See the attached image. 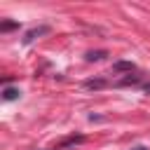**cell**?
I'll use <instances>...</instances> for the list:
<instances>
[{
    "label": "cell",
    "mask_w": 150,
    "mask_h": 150,
    "mask_svg": "<svg viewBox=\"0 0 150 150\" xmlns=\"http://www.w3.org/2000/svg\"><path fill=\"white\" fill-rule=\"evenodd\" d=\"M112 70H115V73H129V75H131V73L136 70V66H134L131 61H117V63H112Z\"/></svg>",
    "instance_id": "2"
},
{
    "label": "cell",
    "mask_w": 150,
    "mask_h": 150,
    "mask_svg": "<svg viewBox=\"0 0 150 150\" xmlns=\"http://www.w3.org/2000/svg\"><path fill=\"white\" fill-rule=\"evenodd\" d=\"M138 82H141V75H127L124 80L115 82V87H127V84H138Z\"/></svg>",
    "instance_id": "3"
},
{
    "label": "cell",
    "mask_w": 150,
    "mask_h": 150,
    "mask_svg": "<svg viewBox=\"0 0 150 150\" xmlns=\"http://www.w3.org/2000/svg\"><path fill=\"white\" fill-rule=\"evenodd\" d=\"M16 26H19V23H14V21H5V23L0 26V30L5 33V30H12V28H16Z\"/></svg>",
    "instance_id": "7"
},
{
    "label": "cell",
    "mask_w": 150,
    "mask_h": 150,
    "mask_svg": "<svg viewBox=\"0 0 150 150\" xmlns=\"http://www.w3.org/2000/svg\"><path fill=\"white\" fill-rule=\"evenodd\" d=\"M2 98H5V101H14V98H19V89H14V87H5V89H2Z\"/></svg>",
    "instance_id": "4"
},
{
    "label": "cell",
    "mask_w": 150,
    "mask_h": 150,
    "mask_svg": "<svg viewBox=\"0 0 150 150\" xmlns=\"http://www.w3.org/2000/svg\"><path fill=\"white\" fill-rule=\"evenodd\" d=\"M129 150H148L145 145H134V148H129Z\"/></svg>",
    "instance_id": "8"
},
{
    "label": "cell",
    "mask_w": 150,
    "mask_h": 150,
    "mask_svg": "<svg viewBox=\"0 0 150 150\" xmlns=\"http://www.w3.org/2000/svg\"><path fill=\"white\" fill-rule=\"evenodd\" d=\"M47 33H49V26H38V28H30V30H26V35H23V45H30L35 38L47 35Z\"/></svg>",
    "instance_id": "1"
},
{
    "label": "cell",
    "mask_w": 150,
    "mask_h": 150,
    "mask_svg": "<svg viewBox=\"0 0 150 150\" xmlns=\"http://www.w3.org/2000/svg\"><path fill=\"white\" fill-rule=\"evenodd\" d=\"M103 56H108V52H103V49H96V52H87V61H101Z\"/></svg>",
    "instance_id": "5"
},
{
    "label": "cell",
    "mask_w": 150,
    "mask_h": 150,
    "mask_svg": "<svg viewBox=\"0 0 150 150\" xmlns=\"http://www.w3.org/2000/svg\"><path fill=\"white\" fill-rule=\"evenodd\" d=\"M105 84H108L105 80H87V82H84V87H87V89H103Z\"/></svg>",
    "instance_id": "6"
}]
</instances>
